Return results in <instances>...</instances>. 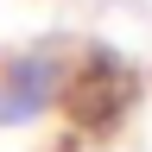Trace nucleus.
I'll use <instances>...</instances> for the list:
<instances>
[{
	"label": "nucleus",
	"instance_id": "f257e3e1",
	"mask_svg": "<svg viewBox=\"0 0 152 152\" xmlns=\"http://www.w3.org/2000/svg\"><path fill=\"white\" fill-rule=\"evenodd\" d=\"M70 76L76 64L51 45L0 57V127H38L45 114H57L70 102Z\"/></svg>",
	"mask_w": 152,
	"mask_h": 152
}]
</instances>
